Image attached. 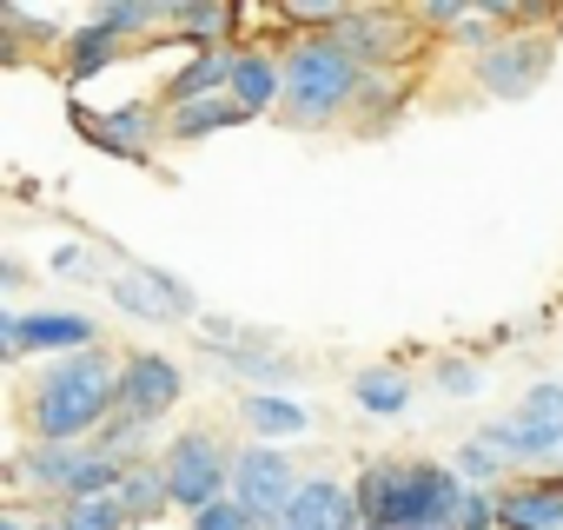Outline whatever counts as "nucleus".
I'll list each match as a JSON object with an SVG mask.
<instances>
[{"instance_id": "nucleus-26", "label": "nucleus", "mask_w": 563, "mask_h": 530, "mask_svg": "<svg viewBox=\"0 0 563 530\" xmlns=\"http://www.w3.org/2000/svg\"><path fill=\"white\" fill-rule=\"evenodd\" d=\"M225 372H239V378H265V385H292V378H299V365H286V358H265V352H239Z\"/></svg>"}, {"instance_id": "nucleus-5", "label": "nucleus", "mask_w": 563, "mask_h": 530, "mask_svg": "<svg viewBox=\"0 0 563 530\" xmlns=\"http://www.w3.org/2000/svg\"><path fill=\"white\" fill-rule=\"evenodd\" d=\"M292 497H299V477H292V464L278 457V451L245 444V451L232 457V504H239L252 523H286Z\"/></svg>"}, {"instance_id": "nucleus-16", "label": "nucleus", "mask_w": 563, "mask_h": 530, "mask_svg": "<svg viewBox=\"0 0 563 530\" xmlns=\"http://www.w3.org/2000/svg\"><path fill=\"white\" fill-rule=\"evenodd\" d=\"M80 464H87V451H80V444H34L14 471H21L27 484H41V490H74Z\"/></svg>"}, {"instance_id": "nucleus-14", "label": "nucleus", "mask_w": 563, "mask_h": 530, "mask_svg": "<svg viewBox=\"0 0 563 530\" xmlns=\"http://www.w3.org/2000/svg\"><path fill=\"white\" fill-rule=\"evenodd\" d=\"M232 67H239V54H192L173 80H166V113L173 107H186V100H206V93H225L232 87Z\"/></svg>"}, {"instance_id": "nucleus-18", "label": "nucleus", "mask_w": 563, "mask_h": 530, "mask_svg": "<svg viewBox=\"0 0 563 530\" xmlns=\"http://www.w3.org/2000/svg\"><path fill=\"white\" fill-rule=\"evenodd\" d=\"M352 398H358L372 418H398V411L411 405V378H405V372H391V365H372V372H358Z\"/></svg>"}, {"instance_id": "nucleus-24", "label": "nucleus", "mask_w": 563, "mask_h": 530, "mask_svg": "<svg viewBox=\"0 0 563 530\" xmlns=\"http://www.w3.org/2000/svg\"><path fill=\"white\" fill-rule=\"evenodd\" d=\"M517 418H530V424H543V431L563 438V385H530V398L517 405Z\"/></svg>"}, {"instance_id": "nucleus-4", "label": "nucleus", "mask_w": 563, "mask_h": 530, "mask_svg": "<svg viewBox=\"0 0 563 530\" xmlns=\"http://www.w3.org/2000/svg\"><path fill=\"white\" fill-rule=\"evenodd\" d=\"M159 471H166V484H173V504H186L192 517L212 510V504H225V490H232V451H225L212 431H179V438L166 444Z\"/></svg>"}, {"instance_id": "nucleus-20", "label": "nucleus", "mask_w": 563, "mask_h": 530, "mask_svg": "<svg viewBox=\"0 0 563 530\" xmlns=\"http://www.w3.org/2000/svg\"><path fill=\"white\" fill-rule=\"evenodd\" d=\"M113 54H120V34L87 27V34H74V41H67V74H74V80H87V74H100Z\"/></svg>"}, {"instance_id": "nucleus-29", "label": "nucleus", "mask_w": 563, "mask_h": 530, "mask_svg": "<svg viewBox=\"0 0 563 530\" xmlns=\"http://www.w3.org/2000/svg\"><path fill=\"white\" fill-rule=\"evenodd\" d=\"M186 530H258V523H252V517H245V510H239V504L225 497V504H212V510H199V517H192Z\"/></svg>"}, {"instance_id": "nucleus-10", "label": "nucleus", "mask_w": 563, "mask_h": 530, "mask_svg": "<svg viewBox=\"0 0 563 530\" xmlns=\"http://www.w3.org/2000/svg\"><path fill=\"white\" fill-rule=\"evenodd\" d=\"M278 530H365L358 490H345V484H332V477H306Z\"/></svg>"}, {"instance_id": "nucleus-22", "label": "nucleus", "mask_w": 563, "mask_h": 530, "mask_svg": "<svg viewBox=\"0 0 563 530\" xmlns=\"http://www.w3.org/2000/svg\"><path fill=\"white\" fill-rule=\"evenodd\" d=\"M497 471H504V451H497L490 438H471V444L457 451V477H464L471 490H484V484H490Z\"/></svg>"}, {"instance_id": "nucleus-12", "label": "nucleus", "mask_w": 563, "mask_h": 530, "mask_svg": "<svg viewBox=\"0 0 563 530\" xmlns=\"http://www.w3.org/2000/svg\"><path fill=\"white\" fill-rule=\"evenodd\" d=\"M74 126H80L87 140H100L107 153H126V159H140V153H146V140H153V126H159V113H153V107H126V113H107V120H93L87 107H74Z\"/></svg>"}, {"instance_id": "nucleus-6", "label": "nucleus", "mask_w": 563, "mask_h": 530, "mask_svg": "<svg viewBox=\"0 0 563 530\" xmlns=\"http://www.w3.org/2000/svg\"><path fill=\"white\" fill-rule=\"evenodd\" d=\"M173 398H179V365H173V358H159V352H140V358H126V365H120V405H113V424L146 431Z\"/></svg>"}, {"instance_id": "nucleus-9", "label": "nucleus", "mask_w": 563, "mask_h": 530, "mask_svg": "<svg viewBox=\"0 0 563 530\" xmlns=\"http://www.w3.org/2000/svg\"><path fill=\"white\" fill-rule=\"evenodd\" d=\"M107 299L120 306V312H133V319H146V325H166V319H186L192 312V292L179 286V279H166V273H120V279H107Z\"/></svg>"}, {"instance_id": "nucleus-3", "label": "nucleus", "mask_w": 563, "mask_h": 530, "mask_svg": "<svg viewBox=\"0 0 563 530\" xmlns=\"http://www.w3.org/2000/svg\"><path fill=\"white\" fill-rule=\"evenodd\" d=\"M365 80H372V67H358L332 34H306L286 54V120L325 126V120H339L365 93Z\"/></svg>"}, {"instance_id": "nucleus-28", "label": "nucleus", "mask_w": 563, "mask_h": 530, "mask_svg": "<svg viewBox=\"0 0 563 530\" xmlns=\"http://www.w3.org/2000/svg\"><path fill=\"white\" fill-rule=\"evenodd\" d=\"M54 273H60V279H80V286H107V273H100V265H87L80 245H60V252H54Z\"/></svg>"}, {"instance_id": "nucleus-2", "label": "nucleus", "mask_w": 563, "mask_h": 530, "mask_svg": "<svg viewBox=\"0 0 563 530\" xmlns=\"http://www.w3.org/2000/svg\"><path fill=\"white\" fill-rule=\"evenodd\" d=\"M113 405H120V365L93 345L80 358H60L41 385H34V431L41 444H80L87 431L113 424Z\"/></svg>"}, {"instance_id": "nucleus-27", "label": "nucleus", "mask_w": 563, "mask_h": 530, "mask_svg": "<svg viewBox=\"0 0 563 530\" xmlns=\"http://www.w3.org/2000/svg\"><path fill=\"white\" fill-rule=\"evenodd\" d=\"M457 530H504V523H497V497H490V490H464Z\"/></svg>"}, {"instance_id": "nucleus-8", "label": "nucleus", "mask_w": 563, "mask_h": 530, "mask_svg": "<svg viewBox=\"0 0 563 530\" xmlns=\"http://www.w3.org/2000/svg\"><path fill=\"white\" fill-rule=\"evenodd\" d=\"M543 74H550V41H530V34L490 41V47L477 54V80H484L497 100H523Z\"/></svg>"}, {"instance_id": "nucleus-17", "label": "nucleus", "mask_w": 563, "mask_h": 530, "mask_svg": "<svg viewBox=\"0 0 563 530\" xmlns=\"http://www.w3.org/2000/svg\"><path fill=\"white\" fill-rule=\"evenodd\" d=\"M120 510H126V523H140V517H153L159 504H173V484H166V471L159 464H126V477H120Z\"/></svg>"}, {"instance_id": "nucleus-30", "label": "nucleus", "mask_w": 563, "mask_h": 530, "mask_svg": "<svg viewBox=\"0 0 563 530\" xmlns=\"http://www.w3.org/2000/svg\"><path fill=\"white\" fill-rule=\"evenodd\" d=\"M438 385H444V391H451V398H471V391H477V385H484V378H477V372H471V365H457V358H444V365H438Z\"/></svg>"}, {"instance_id": "nucleus-7", "label": "nucleus", "mask_w": 563, "mask_h": 530, "mask_svg": "<svg viewBox=\"0 0 563 530\" xmlns=\"http://www.w3.org/2000/svg\"><path fill=\"white\" fill-rule=\"evenodd\" d=\"M0 352L27 358V352H93V325L74 312H0Z\"/></svg>"}, {"instance_id": "nucleus-21", "label": "nucleus", "mask_w": 563, "mask_h": 530, "mask_svg": "<svg viewBox=\"0 0 563 530\" xmlns=\"http://www.w3.org/2000/svg\"><path fill=\"white\" fill-rule=\"evenodd\" d=\"M173 27L192 34L199 54H212V41H225V27H232V8H173Z\"/></svg>"}, {"instance_id": "nucleus-15", "label": "nucleus", "mask_w": 563, "mask_h": 530, "mask_svg": "<svg viewBox=\"0 0 563 530\" xmlns=\"http://www.w3.org/2000/svg\"><path fill=\"white\" fill-rule=\"evenodd\" d=\"M239 120H252V113L232 100V87H225V93H206V100H186V107L166 113V126H173L179 140H206V133H225V126H239Z\"/></svg>"}, {"instance_id": "nucleus-31", "label": "nucleus", "mask_w": 563, "mask_h": 530, "mask_svg": "<svg viewBox=\"0 0 563 530\" xmlns=\"http://www.w3.org/2000/svg\"><path fill=\"white\" fill-rule=\"evenodd\" d=\"M41 530H60V523H41Z\"/></svg>"}, {"instance_id": "nucleus-19", "label": "nucleus", "mask_w": 563, "mask_h": 530, "mask_svg": "<svg viewBox=\"0 0 563 530\" xmlns=\"http://www.w3.org/2000/svg\"><path fill=\"white\" fill-rule=\"evenodd\" d=\"M245 424H252L258 438H299V431H306L312 418H306V411H299L292 398H272V391H252V398H245Z\"/></svg>"}, {"instance_id": "nucleus-23", "label": "nucleus", "mask_w": 563, "mask_h": 530, "mask_svg": "<svg viewBox=\"0 0 563 530\" xmlns=\"http://www.w3.org/2000/svg\"><path fill=\"white\" fill-rule=\"evenodd\" d=\"M60 530H126V510H120V497H80Z\"/></svg>"}, {"instance_id": "nucleus-13", "label": "nucleus", "mask_w": 563, "mask_h": 530, "mask_svg": "<svg viewBox=\"0 0 563 530\" xmlns=\"http://www.w3.org/2000/svg\"><path fill=\"white\" fill-rule=\"evenodd\" d=\"M232 100H239L245 113L286 107V67H278L272 54H239V67H232Z\"/></svg>"}, {"instance_id": "nucleus-1", "label": "nucleus", "mask_w": 563, "mask_h": 530, "mask_svg": "<svg viewBox=\"0 0 563 530\" xmlns=\"http://www.w3.org/2000/svg\"><path fill=\"white\" fill-rule=\"evenodd\" d=\"M464 484L444 464H372L358 477L365 530H457Z\"/></svg>"}, {"instance_id": "nucleus-11", "label": "nucleus", "mask_w": 563, "mask_h": 530, "mask_svg": "<svg viewBox=\"0 0 563 530\" xmlns=\"http://www.w3.org/2000/svg\"><path fill=\"white\" fill-rule=\"evenodd\" d=\"M497 523L504 530H563V477L517 484L510 497H497Z\"/></svg>"}, {"instance_id": "nucleus-25", "label": "nucleus", "mask_w": 563, "mask_h": 530, "mask_svg": "<svg viewBox=\"0 0 563 530\" xmlns=\"http://www.w3.org/2000/svg\"><path fill=\"white\" fill-rule=\"evenodd\" d=\"M159 21H173V8H100L93 14V27H107V34H140V27H159Z\"/></svg>"}]
</instances>
